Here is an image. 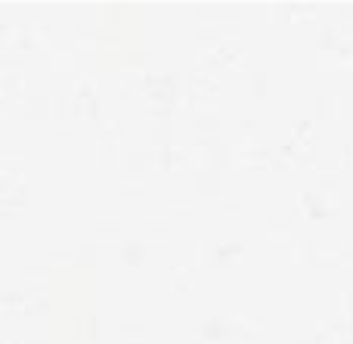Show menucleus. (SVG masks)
Wrapping results in <instances>:
<instances>
[]
</instances>
